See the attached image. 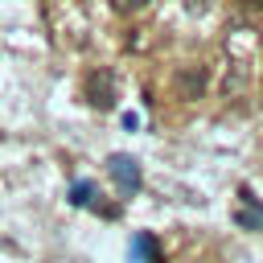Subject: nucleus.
<instances>
[{"label":"nucleus","mask_w":263,"mask_h":263,"mask_svg":"<svg viewBox=\"0 0 263 263\" xmlns=\"http://www.w3.org/2000/svg\"><path fill=\"white\" fill-rule=\"evenodd\" d=\"M111 173H115L127 189L140 185V173H136V160H132V156H111Z\"/></svg>","instance_id":"obj_3"},{"label":"nucleus","mask_w":263,"mask_h":263,"mask_svg":"<svg viewBox=\"0 0 263 263\" xmlns=\"http://www.w3.org/2000/svg\"><path fill=\"white\" fill-rule=\"evenodd\" d=\"M82 95H86V103L99 107V111L115 107V95H119V78H115V70H111V66H95V70L82 78Z\"/></svg>","instance_id":"obj_1"},{"label":"nucleus","mask_w":263,"mask_h":263,"mask_svg":"<svg viewBox=\"0 0 263 263\" xmlns=\"http://www.w3.org/2000/svg\"><path fill=\"white\" fill-rule=\"evenodd\" d=\"M173 82H177V95H181L185 103H197V99H205V86H210V70L193 62V66H181Z\"/></svg>","instance_id":"obj_2"},{"label":"nucleus","mask_w":263,"mask_h":263,"mask_svg":"<svg viewBox=\"0 0 263 263\" xmlns=\"http://www.w3.org/2000/svg\"><path fill=\"white\" fill-rule=\"evenodd\" d=\"M152 0H111V12H119V16H136L140 8H148Z\"/></svg>","instance_id":"obj_4"},{"label":"nucleus","mask_w":263,"mask_h":263,"mask_svg":"<svg viewBox=\"0 0 263 263\" xmlns=\"http://www.w3.org/2000/svg\"><path fill=\"white\" fill-rule=\"evenodd\" d=\"M242 8H255V12H263V0H238Z\"/></svg>","instance_id":"obj_6"},{"label":"nucleus","mask_w":263,"mask_h":263,"mask_svg":"<svg viewBox=\"0 0 263 263\" xmlns=\"http://www.w3.org/2000/svg\"><path fill=\"white\" fill-rule=\"evenodd\" d=\"M90 193H95V189H90V185H78V189H74V201H78V205H82V201H90Z\"/></svg>","instance_id":"obj_5"}]
</instances>
